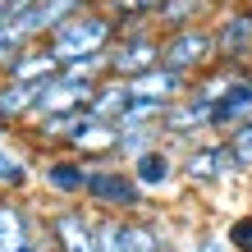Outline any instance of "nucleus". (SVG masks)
Wrapping results in <instances>:
<instances>
[{
    "mask_svg": "<svg viewBox=\"0 0 252 252\" xmlns=\"http://www.w3.org/2000/svg\"><path fill=\"white\" fill-rule=\"evenodd\" d=\"M32 46V37H28V28L19 23V19H9L5 28H0V73H5V64L14 60L19 51H28Z\"/></svg>",
    "mask_w": 252,
    "mask_h": 252,
    "instance_id": "nucleus-23",
    "label": "nucleus"
},
{
    "mask_svg": "<svg viewBox=\"0 0 252 252\" xmlns=\"http://www.w3.org/2000/svg\"><path fill=\"white\" fill-rule=\"evenodd\" d=\"M225 0H160L156 9V32H174V28H188V23H211Z\"/></svg>",
    "mask_w": 252,
    "mask_h": 252,
    "instance_id": "nucleus-14",
    "label": "nucleus"
},
{
    "mask_svg": "<svg viewBox=\"0 0 252 252\" xmlns=\"http://www.w3.org/2000/svg\"><path fill=\"white\" fill-rule=\"evenodd\" d=\"M128 170H133V179L142 184L147 197H156V192H170L174 184H179V147L156 142V147H147L142 156H133V160H128Z\"/></svg>",
    "mask_w": 252,
    "mask_h": 252,
    "instance_id": "nucleus-10",
    "label": "nucleus"
},
{
    "mask_svg": "<svg viewBox=\"0 0 252 252\" xmlns=\"http://www.w3.org/2000/svg\"><path fill=\"white\" fill-rule=\"evenodd\" d=\"M37 87L41 83H9V78H0V120L14 124V128H23L28 120H32Z\"/></svg>",
    "mask_w": 252,
    "mask_h": 252,
    "instance_id": "nucleus-16",
    "label": "nucleus"
},
{
    "mask_svg": "<svg viewBox=\"0 0 252 252\" xmlns=\"http://www.w3.org/2000/svg\"><path fill=\"white\" fill-rule=\"evenodd\" d=\"M41 225H46L55 252H101V243H96V211L87 202L41 206Z\"/></svg>",
    "mask_w": 252,
    "mask_h": 252,
    "instance_id": "nucleus-5",
    "label": "nucleus"
},
{
    "mask_svg": "<svg viewBox=\"0 0 252 252\" xmlns=\"http://www.w3.org/2000/svg\"><path fill=\"white\" fill-rule=\"evenodd\" d=\"M41 234V206L28 192H0V252H37Z\"/></svg>",
    "mask_w": 252,
    "mask_h": 252,
    "instance_id": "nucleus-6",
    "label": "nucleus"
},
{
    "mask_svg": "<svg viewBox=\"0 0 252 252\" xmlns=\"http://www.w3.org/2000/svg\"><path fill=\"white\" fill-rule=\"evenodd\" d=\"M14 138H19V128H14V124H5V120H0V147H9Z\"/></svg>",
    "mask_w": 252,
    "mask_h": 252,
    "instance_id": "nucleus-27",
    "label": "nucleus"
},
{
    "mask_svg": "<svg viewBox=\"0 0 252 252\" xmlns=\"http://www.w3.org/2000/svg\"><path fill=\"white\" fill-rule=\"evenodd\" d=\"M55 73H60L55 51L46 46V41H32L28 51H19V55L5 64L0 78H9V83H46V78H55Z\"/></svg>",
    "mask_w": 252,
    "mask_h": 252,
    "instance_id": "nucleus-13",
    "label": "nucleus"
},
{
    "mask_svg": "<svg viewBox=\"0 0 252 252\" xmlns=\"http://www.w3.org/2000/svg\"><path fill=\"white\" fill-rule=\"evenodd\" d=\"M188 252H234V248L225 239V229H197L188 239Z\"/></svg>",
    "mask_w": 252,
    "mask_h": 252,
    "instance_id": "nucleus-25",
    "label": "nucleus"
},
{
    "mask_svg": "<svg viewBox=\"0 0 252 252\" xmlns=\"http://www.w3.org/2000/svg\"><path fill=\"white\" fill-rule=\"evenodd\" d=\"M115 37H120V23H115L101 5H92V9L73 14L69 23L55 28V32L46 37V46L55 51V60H60V69H64V64H78V60H92V55H106L115 46Z\"/></svg>",
    "mask_w": 252,
    "mask_h": 252,
    "instance_id": "nucleus-1",
    "label": "nucleus"
},
{
    "mask_svg": "<svg viewBox=\"0 0 252 252\" xmlns=\"http://www.w3.org/2000/svg\"><path fill=\"white\" fill-rule=\"evenodd\" d=\"M37 179V160L32 152H14V147H0V192H28V184Z\"/></svg>",
    "mask_w": 252,
    "mask_h": 252,
    "instance_id": "nucleus-18",
    "label": "nucleus"
},
{
    "mask_svg": "<svg viewBox=\"0 0 252 252\" xmlns=\"http://www.w3.org/2000/svg\"><path fill=\"white\" fill-rule=\"evenodd\" d=\"M37 0H0V9H5V19H19V14H28Z\"/></svg>",
    "mask_w": 252,
    "mask_h": 252,
    "instance_id": "nucleus-26",
    "label": "nucleus"
},
{
    "mask_svg": "<svg viewBox=\"0 0 252 252\" xmlns=\"http://www.w3.org/2000/svg\"><path fill=\"white\" fill-rule=\"evenodd\" d=\"M248 115H252V69L229 87L225 96H216V106H211V133H229L234 124H243Z\"/></svg>",
    "mask_w": 252,
    "mask_h": 252,
    "instance_id": "nucleus-15",
    "label": "nucleus"
},
{
    "mask_svg": "<svg viewBox=\"0 0 252 252\" xmlns=\"http://www.w3.org/2000/svg\"><path fill=\"white\" fill-rule=\"evenodd\" d=\"M225 239H229V248L234 252H252V211H239L225 225Z\"/></svg>",
    "mask_w": 252,
    "mask_h": 252,
    "instance_id": "nucleus-24",
    "label": "nucleus"
},
{
    "mask_svg": "<svg viewBox=\"0 0 252 252\" xmlns=\"http://www.w3.org/2000/svg\"><path fill=\"white\" fill-rule=\"evenodd\" d=\"M220 138L229 142V152H234V165H239V174L248 179V174H252V115H248L243 124H234L229 133H220Z\"/></svg>",
    "mask_w": 252,
    "mask_h": 252,
    "instance_id": "nucleus-22",
    "label": "nucleus"
},
{
    "mask_svg": "<svg viewBox=\"0 0 252 252\" xmlns=\"http://www.w3.org/2000/svg\"><path fill=\"white\" fill-rule=\"evenodd\" d=\"M101 9L110 14L115 23H120V32L124 28H142V23H152L156 19V9H160V0H101ZM156 28V23H152Z\"/></svg>",
    "mask_w": 252,
    "mask_h": 252,
    "instance_id": "nucleus-21",
    "label": "nucleus"
},
{
    "mask_svg": "<svg viewBox=\"0 0 252 252\" xmlns=\"http://www.w3.org/2000/svg\"><path fill=\"white\" fill-rule=\"evenodd\" d=\"M248 184H252V174H248Z\"/></svg>",
    "mask_w": 252,
    "mask_h": 252,
    "instance_id": "nucleus-30",
    "label": "nucleus"
},
{
    "mask_svg": "<svg viewBox=\"0 0 252 252\" xmlns=\"http://www.w3.org/2000/svg\"><path fill=\"white\" fill-rule=\"evenodd\" d=\"M115 128H120V142H115V160H120V165H128L133 156H142L147 147L165 142L160 124H115Z\"/></svg>",
    "mask_w": 252,
    "mask_h": 252,
    "instance_id": "nucleus-19",
    "label": "nucleus"
},
{
    "mask_svg": "<svg viewBox=\"0 0 252 252\" xmlns=\"http://www.w3.org/2000/svg\"><path fill=\"white\" fill-rule=\"evenodd\" d=\"M165 239L170 234L160 229V220L152 211L128 216V252H165Z\"/></svg>",
    "mask_w": 252,
    "mask_h": 252,
    "instance_id": "nucleus-20",
    "label": "nucleus"
},
{
    "mask_svg": "<svg viewBox=\"0 0 252 252\" xmlns=\"http://www.w3.org/2000/svg\"><path fill=\"white\" fill-rule=\"evenodd\" d=\"M220 64H252V0H229L211 19Z\"/></svg>",
    "mask_w": 252,
    "mask_h": 252,
    "instance_id": "nucleus-7",
    "label": "nucleus"
},
{
    "mask_svg": "<svg viewBox=\"0 0 252 252\" xmlns=\"http://www.w3.org/2000/svg\"><path fill=\"white\" fill-rule=\"evenodd\" d=\"M128 101H133V87H128L124 78H101L96 92H92V101H87V115L120 124V115L128 110Z\"/></svg>",
    "mask_w": 252,
    "mask_h": 252,
    "instance_id": "nucleus-17",
    "label": "nucleus"
},
{
    "mask_svg": "<svg viewBox=\"0 0 252 252\" xmlns=\"http://www.w3.org/2000/svg\"><path fill=\"white\" fill-rule=\"evenodd\" d=\"M165 252H188V243H179V239H165Z\"/></svg>",
    "mask_w": 252,
    "mask_h": 252,
    "instance_id": "nucleus-28",
    "label": "nucleus"
},
{
    "mask_svg": "<svg viewBox=\"0 0 252 252\" xmlns=\"http://www.w3.org/2000/svg\"><path fill=\"white\" fill-rule=\"evenodd\" d=\"M87 170L92 160L73 156V152H46L37 156V184L51 202H83L87 192Z\"/></svg>",
    "mask_w": 252,
    "mask_h": 252,
    "instance_id": "nucleus-8",
    "label": "nucleus"
},
{
    "mask_svg": "<svg viewBox=\"0 0 252 252\" xmlns=\"http://www.w3.org/2000/svg\"><path fill=\"white\" fill-rule=\"evenodd\" d=\"M128 87H133V96H152V101H165V106H170V101L188 96L192 78H188V73H179V69H170V64H152V69L133 73Z\"/></svg>",
    "mask_w": 252,
    "mask_h": 252,
    "instance_id": "nucleus-12",
    "label": "nucleus"
},
{
    "mask_svg": "<svg viewBox=\"0 0 252 252\" xmlns=\"http://www.w3.org/2000/svg\"><path fill=\"white\" fill-rule=\"evenodd\" d=\"M83 202L92 206V211H106V216H142V211H152V197L133 179V170L120 165V160H96V165L87 170Z\"/></svg>",
    "mask_w": 252,
    "mask_h": 252,
    "instance_id": "nucleus-2",
    "label": "nucleus"
},
{
    "mask_svg": "<svg viewBox=\"0 0 252 252\" xmlns=\"http://www.w3.org/2000/svg\"><path fill=\"white\" fill-rule=\"evenodd\" d=\"M160 64L179 69L188 78H197L211 64H220L211 23H188V28H174V32H160Z\"/></svg>",
    "mask_w": 252,
    "mask_h": 252,
    "instance_id": "nucleus-4",
    "label": "nucleus"
},
{
    "mask_svg": "<svg viewBox=\"0 0 252 252\" xmlns=\"http://www.w3.org/2000/svg\"><path fill=\"white\" fill-rule=\"evenodd\" d=\"M5 23H9V19H5V9H0V28H5Z\"/></svg>",
    "mask_w": 252,
    "mask_h": 252,
    "instance_id": "nucleus-29",
    "label": "nucleus"
},
{
    "mask_svg": "<svg viewBox=\"0 0 252 252\" xmlns=\"http://www.w3.org/2000/svg\"><path fill=\"white\" fill-rule=\"evenodd\" d=\"M234 179H243V174H239L234 152H229V142L220 133H211L202 142H188L179 152V184H188L192 192H211V188L234 184Z\"/></svg>",
    "mask_w": 252,
    "mask_h": 252,
    "instance_id": "nucleus-3",
    "label": "nucleus"
},
{
    "mask_svg": "<svg viewBox=\"0 0 252 252\" xmlns=\"http://www.w3.org/2000/svg\"><path fill=\"white\" fill-rule=\"evenodd\" d=\"M92 5H101V0H37L28 14H19V23L28 28L32 41H46L60 23H69L73 14H83V9H92Z\"/></svg>",
    "mask_w": 252,
    "mask_h": 252,
    "instance_id": "nucleus-11",
    "label": "nucleus"
},
{
    "mask_svg": "<svg viewBox=\"0 0 252 252\" xmlns=\"http://www.w3.org/2000/svg\"><path fill=\"white\" fill-rule=\"evenodd\" d=\"M106 64H110V78H133V73L160 64V32L152 23L142 28H124L120 37H115V46L106 51Z\"/></svg>",
    "mask_w": 252,
    "mask_h": 252,
    "instance_id": "nucleus-9",
    "label": "nucleus"
}]
</instances>
